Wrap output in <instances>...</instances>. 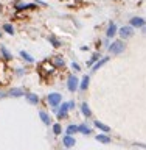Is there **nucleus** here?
<instances>
[{
  "instance_id": "f257e3e1",
  "label": "nucleus",
  "mask_w": 146,
  "mask_h": 150,
  "mask_svg": "<svg viewBox=\"0 0 146 150\" xmlns=\"http://www.w3.org/2000/svg\"><path fill=\"white\" fill-rule=\"evenodd\" d=\"M109 52H112V53H121V52H124V42L120 39L114 41L109 45Z\"/></svg>"
},
{
  "instance_id": "f03ea898",
  "label": "nucleus",
  "mask_w": 146,
  "mask_h": 150,
  "mask_svg": "<svg viewBox=\"0 0 146 150\" xmlns=\"http://www.w3.org/2000/svg\"><path fill=\"white\" fill-rule=\"evenodd\" d=\"M47 100H48V103H50L51 106H58L59 103L62 102V96H61V94H58V92H51Z\"/></svg>"
},
{
  "instance_id": "7ed1b4c3",
  "label": "nucleus",
  "mask_w": 146,
  "mask_h": 150,
  "mask_svg": "<svg viewBox=\"0 0 146 150\" xmlns=\"http://www.w3.org/2000/svg\"><path fill=\"white\" fill-rule=\"evenodd\" d=\"M134 35V28L132 27H121L120 28V36L123 38V39H129V38H132Z\"/></svg>"
},
{
  "instance_id": "20e7f679",
  "label": "nucleus",
  "mask_w": 146,
  "mask_h": 150,
  "mask_svg": "<svg viewBox=\"0 0 146 150\" xmlns=\"http://www.w3.org/2000/svg\"><path fill=\"white\" fill-rule=\"evenodd\" d=\"M78 84H79L78 77H75V75L68 77V80H67V88H68V91H70V92H73L75 89H78Z\"/></svg>"
},
{
  "instance_id": "39448f33",
  "label": "nucleus",
  "mask_w": 146,
  "mask_h": 150,
  "mask_svg": "<svg viewBox=\"0 0 146 150\" xmlns=\"http://www.w3.org/2000/svg\"><path fill=\"white\" fill-rule=\"evenodd\" d=\"M70 108H75V102H67V103H62V106L59 108V117H64L65 114H67V111L70 110Z\"/></svg>"
},
{
  "instance_id": "423d86ee",
  "label": "nucleus",
  "mask_w": 146,
  "mask_h": 150,
  "mask_svg": "<svg viewBox=\"0 0 146 150\" xmlns=\"http://www.w3.org/2000/svg\"><path fill=\"white\" fill-rule=\"evenodd\" d=\"M131 27H140V28H145L146 27V22H145V19L142 17H132L131 19Z\"/></svg>"
},
{
  "instance_id": "0eeeda50",
  "label": "nucleus",
  "mask_w": 146,
  "mask_h": 150,
  "mask_svg": "<svg viewBox=\"0 0 146 150\" xmlns=\"http://www.w3.org/2000/svg\"><path fill=\"white\" fill-rule=\"evenodd\" d=\"M62 142H64V145H65V147H73L76 141H75V138H73V136H70V134H65L64 138H62Z\"/></svg>"
},
{
  "instance_id": "6e6552de",
  "label": "nucleus",
  "mask_w": 146,
  "mask_h": 150,
  "mask_svg": "<svg viewBox=\"0 0 146 150\" xmlns=\"http://www.w3.org/2000/svg\"><path fill=\"white\" fill-rule=\"evenodd\" d=\"M25 97H27V100L30 102L31 105H37V102H39V97H37L36 94H31V92H28Z\"/></svg>"
},
{
  "instance_id": "1a4fd4ad",
  "label": "nucleus",
  "mask_w": 146,
  "mask_h": 150,
  "mask_svg": "<svg viewBox=\"0 0 146 150\" xmlns=\"http://www.w3.org/2000/svg\"><path fill=\"white\" fill-rule=\"evenodd\" d=\"M107 61H109V58H107V56H103V58H101V59H98V63H96V64L92 67V70H93V72H96V70L100 69V67H101V66L104 64V63H107Z\"/></svg>"
},
{
  "instance_id": "9d476101",
  "label": "nucleus",
  "mask_w": 146,
  "mask_h": 150,
  "mask_svg": "<svg viewBox=\"0 0 146 150\" xmlns=\"http://www.w3.org/2000/svg\"><path fill=\"white\" fill-rule=\"evenodd\" d=\"M115 33H117V25H115V23H110L109 28H107L106 36H107V38H114V36H115Z\"/></svg>"
},
{
  "instance_id": "9b49d317",
  "label": "nucleus",
  "mask_w": 146,
  "mask_h": 150,
  "mask_svg": "<svg viewBox=\"0 0 146 150\" xmlns=\"http://www.w3.org/2000/svg\"><path fill=\"white\" fill-rule=\"evenodd\" d=\"M89 83H90V77L89 75H86V77H82V81H81V84H79V89H87V86H89Z\"/></svg>"
},
{
  "instance_id": "f8f14e48",
  "label": "nucleus",
  "mask_w": 146,
  "mask_h": 150,
  "mask_svg": "<svg viewBox=\"0 0 146 150\" xmlns=\"http://www.w3.org/2000/svg\"><path fill=\"white\" fill-rule=\"evenodd\" d=\"M23 94H25V92H23L22 89H19V88L11 89V91H9V96H13V97H22Z\"/></svg>"
},
{
  "instance_id": "ddd939ff",
  "label": "nucleus",
  "mask_w": 146,
  "mask_h": 150,
  "mask_svg": "<svg viewBox=\"0 0 146 150\" xmlns=\"http://www.w3.org/2000/svg\"><path fill=\"white\" fill-rule=\"evenodd\" d=\"M95 127H96V128H100V130H103V131H106V133H109V131H110L109 127L104 125V124H103V122H100V120L95 122Z\"/></svg>"
},
{
  "instance_id": "4468645a",
  "label": "nucleus",
  "mask_w": 146,
  "mask_h": 150,
  "mask_svg": "<svg viewBox=\"0 0 146 150\" xmlns=\"http://www.w3.org/2000/svg\"><path fill=\"white\" fill-rule=\"evenodd\" d=\"M96 141H100V142H103V144H109L110 142V138H109V136H106V134H98L96 136Z\"/></svg>"
},
{
  "instance_id": "2eb2a0df",
  "label": "nucleus",
  "mask_w": 146,
  "mask_h": 150,
  "mask_svg": "<svg viewBox=\"0 0 146 150\" xmlns=\"http://www.w3.org/2000/svg\"><path fill=\"white\" fill-rule=\"evenodd\" d=\"M39 116H41V119H42V122H44L45 125H50V117H48V114H47L45 111H41Z\"/></svg>"
},
{
  "instance_id": "dca6fc26",
  "label": "nucleus",
  "mask_w": 146,
  "mask_h": 150,
  "mask_svg": "<svg viewBox=\"0 0 146 150\" xmlns=\"http://www.w3.org/2000/svg\"><path fill=\"white\" fill-rule=\"evenodd\" d=\"M81 111H82V114L86 116V117H89V116L92 114V112H90V108L87 106V103H82V105H81Z\"/></svg>"
},
{
  "instance_id": "f3484780",
  "label": "nucleus",
  "mask_w": 146,
  "mask_h": 150,
  "mask_svg": "<svg viewBox=\"0 0 146 150\" xmlns=\"http://www.w3.org/2000/svg\"><path fill=\"white\" fill-rule=\"evenodd\" d=\"M76 131H79V127H76V125H68L67 127V134L72 136V134L76 133Z\"/></svg>"
},
{
  "instance_id": "a211bd4d",
  "label": "nucleus",
  "mask_w": 146,
  "mask_h": 150,
  "mask_svg": "<svg viewBox=\"0 0 146 150\" xmlns=\"http://www.w3.org/2000/svg\"><path fill=\"white\" fill-rule=\"evenodd\" d=\"M20 56H22V58H25L28 63H33V61H34V59H33V56H31L30 53H27L25 50H22V52H20Z\"/></svg>"
},
{
  "instance_id": "6ab92c4d",
  "label": "nucleus",
  "mask_w": 146,
  "mask_h": 150,
  "mask_svg": "<svg viewBox=\"0 0 146 150\" xmlns=\"http://www.w3.org/2000/svg\"><path fill=\"white\" fill-rule=\"evenodd\" d=\"M79 131H81V133L82 134H90V128H89V127L87 125H79Z\"/></svg>"
},
{
  "instance_id": "aec40b11",
  "label": "nucleus",
  "mask_w": 146,
  "mask_h": 150,
  "mask_svg": "<svg viewBox=\"0 0 146 150\" xmlns=\"http://www.w3.org/2000/svg\"><path fill=\"white\" fill-rule=\"evenodd\" d=\"M3 30L8 33V35H14V28H13V25H9V23H5L3 25Z\"/></svg>"
},
{
  "instance_id": "412c9836",
  "label": "nucleus",
  "mask_w": 146,
  "mask_h": 150,
  "mask_svg": "<svg viewBox=\"0 0 146 150\" xmlns=\"http://www.w3.org/2000/svg\"><path fill=\"white\" fill-rule=\"evenodd\" d=\"M48 41L51 42V44H53V47H59V45H61V42L56 39L54 36H50V38H48Z\"/></svg>"
},
{
  "instance_id": "4be33fe9",
  "label": "nucleus",
  "mask_w": 146,
  "mask_h": 150,
  "mask_svg": "<svg viewBox=\"0 0 146 150\" xmlns=\"http://www.w3.org/2000/svg\"><path fill=\"white\" fill-rule=\"evenodd\" d=\"M0 50H2V53H3V56H5V58H6V59H9V58H11V55H9L8 53V50L6 49H5V47L2 45V47H0Z\"/></svg>"
},
{
  "instance_id": "5701e85b",
  "label": "nucleus",
  "mask_w": 146,
  "mask_h": 150,
  "mask_svg": "<svg viewBox=\"0 0 146 150\" xmlns=\"http://www.w3.org/2000/svg\"><path fill=\"white\" fill-rule=\"evenodd\" d=\"M53 133H54V134H59V133H61V125H59V124H54V125H53Z\"/></svg>"
},
{
  "instance_id": "b1692460",
  "label": "nucleus",
  "mask_w": 146,
  "mask_h": 150,
  "mask_svg": "<svg viewBox=\"0 0 146 150\" xmlns=\"http://www.w3.org/2000/svg\"><path fill=\"white\" fill-rule=\"evenodd\" d=\"M96 58H98V55L95 53V55H93V56H92V59H90V61H89V63H87V66H92L93 63H95V59H96ZM92 67H93V66H92Z\"/></svg>"
},
{
  "instance_id": "393cba45",
  "label": "nucleus",
  "mask_w": 146,
  "mask_h": 150,
  "mask_svg": "<svg viewBox=\"0 0 146 150\" xmlns=\"http://www.w3.org/2000/svg\"><path fill=\"white\" fill-rule=\"evenodd\" d=\"M56 66H64V59H61V58H56Z\"/></svg>"
},
{
  "instance_id": "a878e982",
  "label": "nucleus",
  "mask_w": 146,
  "mask_h": 150,
  "mask_svg": "<svg viewBox=\"0 0 146 150\" xmlns=\"http://www.w3.org/2000/svg\"><path fill=\"white\" fill-rule=\"evenodd\" d=\"M72 67H73L75 70H76V72H78V70H79V66H78L76 63H73V64H72Z\"/></svg>"
},
{
  "instance_id": "bb28decb",
  "label": "nucleus",
  "mask_w": 146,
  "mask_h": 150,
  "mask_svg": "<svg viewBox=\"0 0 146 150\" xmlns=\"http://www.w3.org/2000/svg\"><path fill=\"white\" fill-rule=\"evenodd\" d=\"M2 97H5V92H0V98H2Z\"/></svg>"
},
{
  "instance_id": "cd10ccee",
  "label": "nucleus",
  "mask_w": 146,
  "mask_h": 150,
  "mask_svg": "<svg viewBox=\"0 0 146 150\" xmlns=\"http://www.w3.org/2000/svg\"><path fill=\"white\" fill-rule=\"evenodd\" d=\"M143 31H145V33H146V27H145V28H143Z\"/></svg>"
}]
</instances>
